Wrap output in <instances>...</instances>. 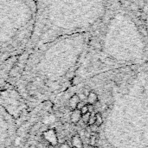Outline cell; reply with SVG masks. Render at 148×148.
Listing matches in <instances>:
<instances>
[{
  "label": "cell",
  "mask_w": 148,
  "mask_h": 148,
  "mask_svg": "<svg viewBox=\"0 0 148 148\" xmlns=\"http://www.w3.org/2000/svg\"><path fill=\"white\" fill-rule=\"evenodd\" d=\"M101 66L139 65L148 55L142 21L120 2L88 34L83 54Z\"/></svg>",
  "instance_id": "6da1fadb"
},
{
  "label": "cell",
  "mask_w": 148,
  "mask_h": 148,
  "mask_svg": "<svg viewBox=\"0 0 148 148\" xmlns=\"http://www.w3.org/2000/svg\"><path fill=\"white\" fill-rule=\"evenodd\" d=\"M121 0H38L27 49L61 37L89 34Z\"/></svg>",
  "instance_id": "7a4b0ae2"
},
{
  "label": "cell",
  "mask_w": 148,
  "mask_h": 148,
  "mask_svg": "<svg viewBox=\"0 0 148 148\" xmlns=\"http://www.w3.org/2000/svg\"><path fill=\"white\" fill-rule=\"evenodd\" d=\"M35 14L32 0H0V59L28 49Z\"/></svg>",
  "instance_id": "3957f363"
},
{
  "label": "cell",
  "mask_w": 148,
  "mask_h": 148,
  "mask_svg": "<svg viewBox=\"0 0 148 148\" xmlns=\"http://www.w3.org/2000/svg\"><path fill=\"white\" fill-rule=\"evenodd\" d=\"M43 137L52 146H56L57 143H58L56 134V132L54 130H49V131L45 132L43 134Z\"/></svg>",
  "instance_id": "277c9868"
},
{
  "label": "cell",
  "mask_w": 148,
  "mask_h": 148,
  "mask_svg": "<svg viewBox=\"0 0 148 148\" xmlns=\"http://www.w3.org/2000/svg\"><path fill=\"white\" fill-rule=\"evenodd\" d=\"M71 145L73 148H83V142L79 135H74L72 137Z\"/></svg>",
  "instance_id": "5b68a950"
},
{
  "label": "cell",
  "mask_w": 148,
  "mask_h": 148,
  "mask_svg": "<svg viewBox=\"0 0 148 148\" xmlns=\"http://www.w3.org/2000/svg\"><path fill=\"white\" fill-rule=\"evenodd\" d=\"M70 119H71L72 123H74V124H77V123L81 121V119H82V114H81V111H80V110H78V109H75V110H73V112H72V114H71V117H70Z\"/></svg>",
  "instance_id": "8992f818"
},
{
  "label": "cell",
  "mask_w": 148,
  "mask_h": 148,
  "mask_svg": "<svg viewBox=\"0 0 148 148\" xmlns=\"http://www.w3.org/2000/svg\"><path fill=\"white\" fill-rule=\"evenodd\" d=\"M87 101H88V104L95 105L98 101V95L94 91H90V93L87 96Z\"/></svg>",
  "instance_id": "52a82bcc"
},
{
  "label": "cell",
  "mask_w": 148,
  "mask_h": 148,
  "mask_svg": "<svg viewBox=\"0 0 148 148\" xmlns=\"http://www.w3.org/2000/svg\"><path fill=\"white\" fill-rule=\"evenodd\" d=\"M79 101H80V99H79L78 95H74L69 99V105L70 108H72L73 110L76 109V106H77V104L79 103Z\"/></svg>",
  "instance_id": "ba28073f"
},
{
  "label": "cell",
  "mask_w": 148,
  "mask_h": 148,
  "mask_svg": "<svg viewBox=\"0 0 148 148\" xmlns=\"http://www.w3.org/2000/svg\"><path fill=\"white\" fill-rule=\"evenodd\" d=\"M103 123V118L101 113H96L95 114V125L97 127H101Z\"/></svg>",
  "instance_id": "9c48e42d"
},
{
  "label": "cell",
  "mask_w": 148,
  "mask_h": 148,
  "mask_svg": "<svg viewBox=\"0 0 148 148\" xmlns=\"http://www.w3.org/2000/svg\"><path fill=\"white\" fill-rule=\"evenodd\" d=\"M142 21V23L144 25V28H145V30H146V34H147V41H148V10L147 12L146 13L145 15V17Z\"/></svg>",
  "instance_id": "30bf717a"
},
{
  "label": "cell",
  "mask_w": 148,
  "mask_h": 148,
  "mask_svg": "<svg viewBox=\"0 0 148 148\" xmlns=\"http://www.w3.org/2000/svg\"><path fill=\"white\" fill-rule=\"evenodd\" d=\"M80 82H81V77L78 75L73 76L70 80V83L72 86H77L78 84H80Z\"/></svg>",
  "instance_id": "8fae6325"
},
{
  "label": "cell",
  "mask_w": 148,
  "mask_h": 148,
  "mask_svg": "<svg viewBox=\"0 0 148 148\" xmlns=\"http://www.w3.org/2000/svg\"><path fill=\"white\" fill-rule=\"evenodd\" d=\"M95 124V114L94 113H91L90 114V117H89V121L88 122V125L90 127V126H93Z\"/></svg>",
  "instance_id": "7c38bea8"
},
{
  "label": "cell",
  "mask_w": 148,
  "mask_h": 148,
  "mask_svg": "<svg viewBox=\"0 0 148 148\" xmlns=\"http://www.w3.org/2000/svg\"><path fill=\"white\" fill-rule=\"evenodd\" d=\"M90 114H91L90 113H87V114H85L82 115V119H81V121H82L84 124H88V121H89Z\"/></svg>",
  "instance_id": "4fadbf2b"
},
{
  "label": "cell",
  "mask_w": 148,
  "mask_h": 148,
  "mask_svg": "<svg viewBox=\"0 0 148 148\" xmlns=\"http://www.w3.org/2000/svg\"><path fill=\"white\" fill-rule=\"evenodd\" d=\"M96 144V136L95 135H91L89 137V145L91 147H95Z\"/></svg>",
  "instance_id": "5bb4252c"
},
{
  "label": "cell",
  "mask_w": 148,
  "mask_h": 148,
  "mask_svg": "<svg viewBox=\"0 0 148 148\" xmlns=\"http://www.w3.org/2000/svg\"><path fill=\"white\" fill-rule=\"evenodd\" d=\"M81 114H82V115H83V114H87V113H89L88 112V104L86 105H84L82 108H81Z\"/></svg>",
  "instance_id": "9a60e30c"
},
{
  "label": "cell",
  "mask_w": 148,
  "mask_h": 148,
  "mask_svg": "<svg viewBox=\"0 0 148 148\" xmlns=\"http://www.w3.org/2000/svg\"><path fill=\"white\" fill-rule=\"evenodd\" d=\"M77 95H78V97H79V99H80L81 101H83L84 100H87V96H86L83 93H80V94Z\"/></svg>",
  "instance_id": "2e32d148"
},
{
  "label": "cell",
  "mask_w": 148,
  "mask_h": 148,
  "mask_svg": "<svg viewBox=\"0 0 148 148\" xmlns=\"http://www.w3.org/2000/svg\"><path fill=\"white\" fill-rule=\"evenodd\" d=\"M98 128H99V127H97L95 124L93 125V126H90V130H91L93 133H95V134L98 132Z\"/></svg>",
  "instance_id": "e0dca14e"
},
{
  "label": "cell",
  "mask_w": 148,
  "mask_h": 148,
  "mask_svg": "<svg viewBox=\"0 0 148 148\" xmlns=\"http://www.w3.org/2000/svg\"><path fill=\"white\" fill-rule=\"evenodd\" d=\"M84 105H85V103H84L83 101H79V103H78V104H77V106H76V109L81 110V108H82Z\"/></svg>",
  "instance_id": "ac0fdd59"
},
{
  "label": "cell",
  "mask_w": 148,
  "mask_h": 148,
  "mask_svg": "<svg viewBox=\"0 0 148 148\" xmlns=\"http://www.w3.org/2000/svg\"><path fill=\"white\" fill-rule=\"evenodd\" d=\"M88 112L91 114V113H94V105H90V104H88Z\"/></svg>",
  "instance_id": "d6986e66"
},
{
  "label": "cell",
  "mask_w": 148,
  "mask_h": 148,
  "mask_svg": "<svg viewBox=\"0 0 148 148\" xmlns=\"http://www.w3.org/2000/svg\"><path fill=\"white\" fill-rule=\"evenodd\" d=\"M57 148H69V146H67L66 144H62V145H60V146H59Z\"/></svg>",
  "instance_id": "ffe728a7"
},
{
  "label": "cell",
  "mask_w": 148,
  "mask_h": 148,
  "mask_svg": "<svg viewBox=\"0 0 148 148\" xmlns=\"http://www.w3.org/2000/svg\"><path fill=\"white\" fill-rule=\"evenodd\" d=\"M32 1H33V2H34L36 4V3H37V1H38V0H32Z\"/></svg>",
  "instance_id": "44dd1931"
},
{
  "label": "cell",
  "mask_w": 148,
  "mask_h": 148,
  "mask_svg": "<svg viewBox=\"0 0 148 148\" xmlns=\"http://www.w3.org/2000/svg\"><path fill=\"white\" fill-rule=\"evenodd\" d=\"M91 148H99L98 147H96V146H95V147H91Z\"/></svg>",
  "instance_id": "7402d4cb"
}]
</instances>
